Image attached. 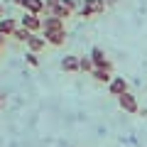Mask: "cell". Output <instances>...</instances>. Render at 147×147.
Returning a JSON list of instances; mask_svg holds the SVG:
<instances>
[{
  "instance_id": "cell-24",
  "label": "cell",
  "mask_w": 147,
  "mask_h": 147,
  "mask_svg": "<svg viewBox=\"0 0 147 147\" xmlns=\"http://www.w3.org/2000/svg\"><path fill=\"white\" fill-rule=\"evenodd\" d=\"M0 57H3V49H0Z\"/></svg>"
},
{
  "instance_id": "cell-7",
  "label": "cell",
  "mask_w": 147,
  "mask_h": 147,
  "mask_svg": "<svg viewBox=\"0 0 147 147\" xmlns=\"http://www.w3.org/2000/svg\"><path fill=\"white\" fill-rule=\"evenodd\" d=\"M44 47H47V39H44V37H39V34H32L30 39H27V49H30L32 54H39Z\"/></svg>"
},
{
  "instance_id": "cell-13",
  "label": "cell",
  "mask_w": 147,
  "mask_h": 147,
  "mask_svg": "<svg viewBox=\"0 0 147 147\" xmlns=\"http://www.w3.org/2000/svg\"><path fill=\"white\" fill-rule=\"evenodd\" d=\"M93 61H91V57L86 54V57H79V71H84V74H91L93 71Z\"/></svg>"
},
{
  "instance_id": "cell-10",
  "label": "cell",
  "mask_w": 147,
  "mask_h": 147,
  "mask_svg": "<svg viewBox=\"0 0 147 147\" xmlns=\"http://www.w3.org/2000/svg\"><path fill=\"white\" fill-rule=\"evenodd\" d=\"M49 30H64V20H59V17H44L42 20V32H49Z\"/></svg>"
},
{
  "instance_id": "cell-2",
  "label": "cell",
  "mask_w": 147,
  "mask_h": 147,
  "mask_svg": "<svg viewBox=\"0 0 147 147\" xmlns=\"http://www.w3.org/2000/svg\"><path fill=\"white\" fill-rule=\"evenodd\" d=\"M118 105H120L123 113H127V115H137L140 113V103H137V96L135 93H123L120 98H118Z\"/></svg>"
},
{
  "instance_id": "cell-14",
  "label": "cell",
  "mask_w": 147,
  "mask_h": 147,
  "mask_svg": "<svg viewBox=\"0 0 147 147\" xmlns=\"http://www.w3.org/2000/svg\"><path fill=\"white\" fill-rule=\"evenodd\" d=\"M12 37H15L17 42H25V44H27V39L32 37V32H30V30H25V27H17V30L12 32Z\"/></svg>"
},
{
  "instance_id": "cell-11",
  "label": "cell",
  "mask_w": 147,
  "mask_h": 147,
  "mask_svg": "<svg viewBox=\"0 0 147 147\" xmlns=\"http://www.w3.org/2000/svg\"><path fill=\"white\" fill-rule=\"evenodd\" d=\"M91 76H93V81H96V84H105V86H108L110 81H113V74H110V71H105V69H93V71H91Z\"/></svg>"
},
{
  "instance_id": "cell-15",
  "label": "cell",
  "mask_w": 147,
  "mask_h": 147,
  "mask_svg": "<svg viewBox=\"0 0 147 147\" xmlns=\"http://www.w3.org/2000/svg\"><path fill=\"white\" fill-rule=\"evenodd\" d=\"M52 15H54V17H59V20H66V17H71V15H74V12H71V10H69V7H64V5H59V7H57V10H54V12H52Z\"/></svg>"
},
{
  "instance_id": "cell-3",
  "label": "cell",
  "mask_w": 147,
  "mask_h": 147,
  "mask_svg": "<svg viewBox=\"0 0 147 147\" xmlns=\"http://www.w3.org/2000/svg\"><path fill=\"white\" fill-rule=\"evenodd\" d=\"M20 27L30 30L32 34H39V32H42V17H39V15H30V12H25V15L20 17Z\"/></svg>"
},
{
  "instance_id": "cell-5",
  "label": "cell",
  "mask_w": 147,
  "mask_h": 147,
  "mask_svg": "<svg viewBox=\"0 0 147 147\" xmlns=\"http://www.w3.org/2000/svg\"><path fill=\"white\" fill-rule=\"evenodd\" d=\"M44 39L52 47H64V42H66V30H49V32H44Z\"/></svg>"
},
{
  "instance_id": "cell-8",
  "label": "cell",
  "mask_w": 147,
  "mask_h": 147,
  "mask_svg": "<svg viewBox=\"0 0 147 147\" xmlns=\"http://www.w3.org/2000/svg\"><path fill=\"white\" fill-rule=\"evenodd\" d=\"M22 10L30 12V15H39V17H42V12H44V0H25Z\"/></svg>"
},
{
  "instance_id": "cell-19",
  "label": "cell",
  "mask_w": 147,
  "mask_h": 147,
  "mask_svg": "<svg viewBox=\"0 0 147 147\" xmlns=\"http://www.w3.org/2000/svg\"><path fill=\"white\" fill-rule=\"evenodd\" d=\"M5 39H7V37H3V34H0V49L5 47Z\"/></svg>"
},
{
  "instance_id": "cell-20",
  "label": "cell",
  "mask_w": 147,
  "mask_h": 147,
  "mask_svg": "<svg viewBox=\"0 0 147 147\" xmlns=\"http://www.w3.org/2000/svg\"><path fill=\"white\" fill-rule=\"evenodd\" d=\"M5 17V7H3V3H0V20Z\"/></svg>"
},
{
  "instance_id": "cell-21",
  "label": "cell",
  "mask_w": 147,
  "mask_h": 147,
  "mask_svg": "<svg viewBox=\"0 0 147 147\" xmlns=\"http://www.w3.org/2000/svg\"><path fill=\"white\" fill-rule=\"evenodd\" d=\"M140 115H142V118H147V108H140Z\"/></svg>"
},
{
  "instance_id": "cell-16",
  "label": "cell",
  "mask_w": 147,
  "mask_h": 147,
  "mask_svg": "<svg viewBox=\"0 0 147 147\" xmlns=\"http://www.w3.org/2000/svg\"><path fill=\"white\" fill-rule=\"evenodd\" d=\"M25 61L30 64V66H39V59H37V54H32V52L25 54Z\"/></svg>"
},
{
  "instance_id": "cell-22",
  "label": "cell",
  "mask_w": 147,
  "mask_h": 147,
  "mask_svg": "<svg viewBox=\"0 0 147 147\" xmlns=\"http://www.w3.org/2000/svg\"><path fill=\"white\" fill-rule=\"evenodd\" d=\"M105 5H118V0H105Z\"/></svg>"
},
{
  "instance_id": "cell-17",
  "label": "cell",
  "mask_w": 147,
  "mask_h": 147,
  "mask_svg": "<svg viewBox=\"0 0 147 147\" xmlns=\"http://www.w3.org/2000/svg\"><path fill=\"white\" fill-rule=\"evenodd\" d=\"M61 5L69 7L71 12H79V3H76V0H61Z\"/></svg>"
},
{
  "instance_id": "cell-4",
  "label": "cell",
  "mask_w": 147,
  "mask_h": 147,
  "mask_svg": "<svg viewBox=\"0 0 147 147\" xmlns=\"http://www.w3.org/2000/svg\"><path fill=\"white\" fill-rule=\"evenodd\" d=\"M127 91H130V88H127V81L123 79V76H113V81L108 84V93L115 96V98H120V96L127 93Z\"/></svg>"
},
{
  "instance_id": "cell-6",
  "label": "cell",
  "mask_w": 147,
  "mask_h": 147,
  "mask_svg": "<svg viewBox=\"0 0 147 147\" xmlns=\"http://www.w3.org/2000/svg\"><path fill=\"white\" fill-rule=\"evenodd\" d=\"M20 27V22L15 20V17H3L0 20V34L3 37H12V32Z\"/></svg>"
},
{
  "instance_id": "cell-12",
  "label": "cell",
  "mask_w": 147,
  "mask_h": 147,
  "mask_svg": "<svg viewBox=\"0 0 147 147\" xmlns=\"http://www.w3.org/2000/svg\"><path fill=\"white\" fill-rule=\"evenodd\" d=\"M61 69H64L66 74H76V71H79V57H71V54L64 57V59H61Z\"/></svg>"
},
{
  "instance_id": "cell-9",
  "label": "cell",
  "mask_w": 147,
  "mask_h": 147,
  "mask_svg": "<svg viewBox=\"0 0 147 147\" xmlns=\"http://www.w3.org/2000/svg\"><path fill=\"white\" fill-rule=\"evenodd\" d=\"M88 57H91V61H93V66H96V69H100L105 61H108V57H105L103 47H93V49L88 52Z\"/></svg>"
},
{
  "instance_id": "cell-1",
  "label": "cell",
  "mask_w": 147,
  "mask_h": 147,
  "mask_svg": "<svg viewBox=\"0 0 147 147\" xmlns=\"http://www.w3.org/2000/svg\"><path fill=\"white\" fill-rule=\"evenodd\" d=\"M105 0H84L79 7V17L88 20V17H96V15H103L105 12Z\"/></svg>"
},
{
  "instance_id": "cell-23",
  "label": "cell",
  "mask_w": 147,
  "mask_h": 147,
  "mask_svg": "<svg viewBox=\"0 0 147 147\" xmlns=\"http://www.w3.org/2000/svg\"><path fill=\"white\" fill-rule=\"evenodd\" d=\"M12 3H15V5H20V7L25 5V0H12Z\"/></svg>"
},
{
  "instance_id": "cell-18",
  "label": "cell",
  "mask_w": 147,
  "mask_h": 147,
  "mask_svg": "<svg viewBox=\"0 0 147 147\" xmlns=\"http://www.w3.org/2000/svg\"><path fill=\"white\" fill-rule=\"evenodd\" d=\"M5 103H7V96H5V93H0V110L5 108Z\"/></svg>"
}]
</instances>
